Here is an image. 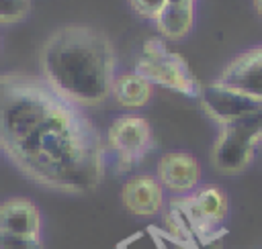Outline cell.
<instances>
[{
    "mask_svg": "<svg viewBox=\"0 0 262 249\" xmlns=\"http://www.w3.org/2000/svg\"><path fill=\"white\" fill-rule=\"evenodd\" d=\"M0 149L27 180L47 190L86 194L104 178L100 131L41 76L0 73Z\"/></svg>",
    "mask_w": 262,
    "mask_h": 249,
    "instance_id": "obj_1",
    "label": "cell"
},
{
    "mask_svg": "<svg viewBox=\"0 0 262 249\" xmlns=\"http://www.w3.org/2000/svg\"><path fill=\"white\" fill-rule=\"evenodd\" d=\"M115 65L111 39L92 27H61L43 41L39 51L45 84L80 108L102 104L113 94Z\"/></svg>",
    "mask_w": 262,
    "mask_h": 249,
    "instance_id": "obj_2",
    "label": "cell"
},
{
    "mask_svg": "<svg viewBox=\"0 0 262 249\" xmlns=\"http://www.w3.org/2000/svg\"><path fill=\"white\" fill-rule=\"evenodd\" d=\"M260 141H262V106L221 127V133L211 151V161L221 173H239L252 161L254 149Z\"/></svg>",
    "mask_w": 262,
    "mask_h": 249,
    "instance_id": "obj_3",
    "label": "cell"
},
{
    "mask_svg": "<svg viewBox=\"0 0 262 249\" xmlns=\"http://www.w3.org/2000/svg\"><path fill=\"white\" fill-rule=\"evenodd\" d=\"M133 73L149 84H158L186 96H199L203 88L192 76L188 63L178 53L168 51L160 39H149L143 45V53L137 57Z\"/></svg>",
    "mask_w": 262,
    "mask_h": 249,
    "instance_id": "obj_4",
    "label": "cell"
},
{
    "mask_svg": "<svg viewBox=\"0 0 262 249\" xmlns=\"http://www.w3.org/2000/svg\"><path fill=\"white\" fill-rule=\"evenodd\" d=\"M106 143L115 151L121 171H125L137 165L151 149V127L143 116H119L108 127Z\"/></svg>",
    "mask_w": 262,
    "mask_h": 249,
    "instance_id": "obj_5",
    "label": "cell"
},
{
    "mask_svg": "<svg viewBox=\"0 0 262 249\" xmlns=\"http://www.w3.org/2000/svg\"><path fill=\"white\" fill-rule=\"evenodd\" d=\"M201 106L205 108V112L217 120L221 127L223 124H229L254 110H258L262 106V102L250 98V96H244L219 82H213L209 86H203L201 88Z\"/></svg>",
    "mask_w": 262,
    "mask_h": 249,
    "instance_id": "obj_6",
    "label": "cell"
},
{
    "mask_svg": "<svg viewBox=\"0 0 262 249\" xmlns=\"http://www.w3.org/2000/svg\"><path fill=\"white\" fill-rule=\"evenodd\" d=\"M217 82L262 102V47L237 55L221 71Z\"/></svg>",
    "mask_w": 262,
    "mask_h": 249,
    "instance_id": "obj_7",
    "label": "cell"
},
{
    "mask_svg": "<svg viewBox=\"0 0 262 249\" xmlns=\"http://www.w3.org/2000/svg\"><path fill=\"white\" fill-rule=\"evenodd\" d=\"M158 182L174 194H188L201 182V165L190 153H164L158 161Z\"/></svg>",
    "mask_w": 262,
    "mask_h": 249,
    "instance_id": "obj_8",
    "label": "cell"
},
{
    "mask_svg": "<svg viewBox=\"0 0 262 249\" xmlns=\"http://www.w3.org/2000/svg\"><path fill=\"white\" fill-rule=\"evenodd\" d=\"M121 200L131 214L154 216L164 208V188L158 178L149 173H139L123 184Z\"/></svg>",
    "mask_w": 262,
    "mask_h": 249,
    "instance_id": "obj_9",
    "label": "cell"
},
{
    "mask_svg": "<svg viewBox=\"0 0 262 249\" xmlns=\"http://www.w3.org/2000/svg\"><path fill=\"white\" fill-rule=\"evenodd\" d=\"M0 233L23 237L41 235V212L37 204L23 196L0 202Z\"/></svg>",
    "mask_w": 262,
    "mask_h": 249,
    "instance_id": "obj_10",
    "label": "cell"
},
{
    "mask_svg": "<svg viewBox=\"0 0 262 249\" xmlns=\"http://www.w3.org/2000/svg\"><path fill=\"white\" fill-rule=\"evenodd\" d=\"M194 6L192 4H166L156 16V27L166 39H182L192 29Z\"/></svg>",
    "mask_w": 262,
    "mask_h": 249,
    "instance_id": "obj_11",
    "label": "cell"
},
{
    "mask_svg": "<svg viewBox=\"0 0 262 249\" xmlns=\"http://www.w3.org/2000/svg\"><path fill=\"white\" fill-rule=\"evenodd\" d=\"M113 96L125 108H141L151 98V84L137 73H121L113 82Z\"/></svg>",
    "mask_w": 262,
    "mask_h": 249,
    "instance_id": "obj_12",
    "label": "cell"
},
{
    "mask_svg": "<svg viewBox=\"0 0 262 249\" xmlns=\"http://www.w3.org/2000/svg\"><path fill=\"white\" fill-rule=\"evenodd\" d=\"M31 12V0H0V22L10 24L23 20Z\"/></svg>",
    "mask_w": 262,
    "mask_h": 249,
    "instance_id": "obj_13",
    "label": "cell"
},
{
    "mask_svg": "<svg viewBox=\"0 0 262 249\" xmlns=\"http://www.w3.org/2000/svg\"><path fill=\"white\" fill-rule=\"evenodd\" d=\"M0 249H45L41 235L23 237V235H4L0 233Z\"/></svg>",
    "mask_w": 262,
    "mask_h": 249,
    "instance_id": "obj_14",
    "label": "cell"
},
{
    "mask_svg": "<svg viewBox=\"0 0 262 249\" xmlns=\"http://www.w3.org/2000/svg\"><path fill=\"white\" fill-rule=\"evenodd\" d=\"M129 4H131V8L139 16L156 20V16L160 14V10L166 6V0H129Z\"/></svg>",
    "mask_w": 262,
    "mask_h": 249,
    "instance_id": "obj_15",
    "label": "cell"
},
{
    "mask_svg": "<svg viewBox=\"0 0 262 249\" xmlns=\"http://www.w3.org/2000/svg\"><path fill=\"white\" fill-rule=\"evenodd\" d=\"M166 4H194V0H166Z\"/></svg>",
    "mask_w": 262,
    "mask_h": 249,
    "instance_id": "obj_16",
    "label": "cell"
},
{
    "mask_svg": "<svg viewBox=\"0 0 262 249\" xmlns=\"http://www.w3.org/2000/svg\"><path fill=\"white\" fill-rule=\"evenodd\" d=\"M254 4H256V12L262 16V0H254Z\"/></svg>",
    "mask_w": 262,
    "mask_h": 249,
    "instance_id": "obj_17",
    "label": "cell"
}]
</instances>
